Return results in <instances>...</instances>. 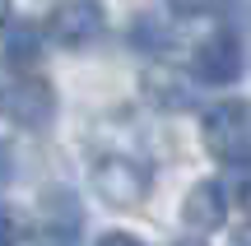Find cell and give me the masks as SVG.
<instances>
[{"label": "cell", "instance_id": "8", "mask_svg": "<svg viewBox=\"0 0 251 246\" xmlns=\"http://www.w3.org/2000/svg\"><path fill=\"white\" fill-rule=\"evenodd\" d=\"M144 93H149L158 107H191V93H186V84H181V74L163 70V65H153V70L144 74Z\"/></svg>", "mask_w": 251, "mask_h": 246}, {"label": "cell", "instance_id": "17", "mask_svg": "<svg viewBox=\"0 0 251 246\" xmlns=\"http://www.w3.org/2000/svg\"><path fill=\"white\" fill-rule=\"evenodd\" d=\"M5 19H9V0H0V23H5Z\"/></svg>", "mask_w": 251, "mask_h": 246}, {"label": "cell", "instance_id": "2", "mask_svg": "<svg viewBox=\"0 0 251 246\" xmlns=\"http://www.w3.org/2000/svg\"><path fill=\"white\" fill-rule=\"evenodd\" d=\"M149 186H153L149 163H140L135 154H102V158H93V191H98L107 204H117V209L144 204Z\"/></svg>", "mask_w": 251, "mask_h": 246}, {"label": "cell", "instance_id": "3", "mask_svg": "<svg viewBox=\"0 0 251 246\" xmlns=\"http://www.w3.org/2000/svg\"><path fill=\"white\" fill-rule=\"evenodd\" d=\"M0 112L19 130H47L56 116V89L37 74H9L0 84Z\"/></svg>", "mask_w": 251, "mask_h": 246}, {"label": "cell", "instance_id": "9", "mask_svg": "<svg viewBox=\"0 0 251 246\" xmlns=\"http://www.w3.org/2000/svg\"><path fill=\"white\" fill-rule=\"evenodd\" d=\"M37 56H42V33H37L33 23H19V28L5 33V61L14 65V70L37 65Z\"/></svg>", "mask_w": 251, "mask_h": 246}, {"label": "cell", "instance_id": "5", "mask_svg": "<svg viewBox=\"0 0 251 246\" xmlns=\"http://www.w3.org/2000/svg\"><path fill=\"white\" fill-rule=\"evenodd\" d=\"M191 74H196L200 84H233L237 74H242V42H237V33H228V28H219V33H209L205 42L191 51Z\"/></svg>", "mask_w": 251, "mask_h": 246}, {"label": "cell", "instance_id": "13", "mask_svg": "<svg viewBox=\"0 0 251 246\" xmlns=\"http://www.w3.org/2000/svg\"><path fill=\"white\" fill-rule=\"evenodd\" d=\"M98 246H144V242H135L130 232H107V237H102Z\"/></svg>", "mask_w": 251, "mask_h": 246}, {"label": "cell", "instance_id": "1", "mask_svg": "<svg viewBox=\"0 0 251 246\" xmlns=\"http://www.w3.org/2000/svg\"><path fill=\"white\" fill-rule=\"evenodd\" d=\"M200 135L205 149L219 163H251V107L247 102H214L200 116Z\"/></svg>", "mask_w": 251, "mask_h": 246}, {"label": "cell", "instance_id": "4", "mask_svg": "<svg viewBox=\"0 0 251 246\" xmlns=\"http://www.w3.org/2000/svg\"><path fill=\"white\" fill-rule=\"evenodd\" d=\"M107 14H102V0H56L51 19H47V33L61 46H89L102 37Z\"/></svg>", "mask_w": 251, "mask_h": 246}, {"label": "cell", "instance_id": "18", "mask_svg": "<svg viewBox=\"0 0 251 246\" xmlns=\"http://www.w3.org/2000/svg\"><path fill=\"white\" fill-rule=\"evenodd\" d=\"M181 246H205V242H181Z\"/></svg>", "mask_w": 251, "mask_h": 246}, {"label": "cell", "instance_id": "12", "mask_svg": "<svg viewBox=\"0 0 251 246\" xmlns=\"http://www.w3.org/2000/svg\"><path fill=\"white\" fill-rule=\"evenodd\" d=\"M172 9H177L181 19H196V14H209V9L219 5V0H168Z\"/></svg>", "mask_w": 251, "mask_h": 246}, {"label": "cell", "instance_id": "10", "mask_svg": "<svg viewBox=\"0 0 251 246\" xmlns=\"http://www.w3.org/2000/svg\"><path fill=\"white\" fill-rule=\"evenodd\" d=\"M130 42L140 46V51H153V56H158V51H168V42H172V37H168V28H163L158 19H135Z\"/></svg>", "mask_w": 251, "mask_h": 246}, {"label": "cell", "instance_id": "7", "mask_svg": "<svg viewBox=\"0 0 251 246\" xmlns=\"http://www.w3.org/2000/svg\"><path fill=\"white\" fill-rule=\"evenodd\" d=\"M51 204L56 209L47 214L37 246H75V237H79V204L70 195H51Z\"/></svg>", "mask_w": 251, "mask_h": 246}, {"label": "cell", "instance_id": "6", "mask_svg": "<svg viewBox=\"0 0 251 246\" xmlns=\"http://www.w3.org/2000/svg\"><path fill=\"white\" fill-rule=\"evenodd\" d=\"M224 209H228L224 186L219 181H200L196 191L186 195V204H181V219H186L196 232H214L219 223H224Z\"/></svg>", "mask_w": 251, "mask_h": 246}, {"label": "cell", "instance_id": "15", "mask_svg": "<svg viewBox=\"0 0 251 246\" xmlns=\"http://www.w3.org/2000/svg\"><path fill=\"white\" fill-rule=\"evenodd\" d=\"M9 181V149H5V139H0V186Z\"/></svg>", "mask_w": 251, "mask_h": 246}, {"label": "cell", "instance_id": "11", "mask_svg": "<svg viewBox=\"0 0 251 246\" xmlns=\"http://www.w3.org/2000/svg\"><path fill=\"white\" fill-rule=\"evenodd\" d=\"M24 219H19L14 209H9V204H0V246H19L24 242Z\"/></svg>", "mask_w": 251, "mask_h": 246}, {"label": "cell", "instance_id": "16", "mask_svg": "<svg viewBox=\"0 0 251 246\" xmlns=\"http://www.w3.org/2000/svg\"><path fill=\"white\" fill-rule=\"evenodd\" d=\"M233 246H251V223H242V228L233 232Z\"/></svg>", "mask_w": 251, "mask_h": 246}, {"label": "cell", "instance_id": "14", "mask_svg": "<svg viewBox=\"0 0 251 246\" xmlns=\"http://www.w3.org/2000/svg\"><path fill=\"white\" fill-rule=\"evenodd\" d=\"M237 200H242V209L251 214V167H247V177H242V186H237Z\"/></svg>", "mask_w": 251, "mask_h": 246}]
</instances>
